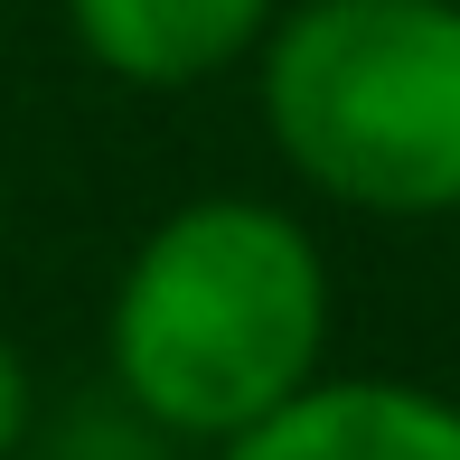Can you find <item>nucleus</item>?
Here are the masks:
<instances>
[{"label": "nucleus", "mask_w": 460, "mask_h": 460, "mask_svg": "<svg viewBox=\"0 0 460 460\" xmlns=\"http://www.w3.org/2000/svg\"><path fill=\"white\" fill-rule=\"evenodd\" d=\"M122 413L170 442H235L329 358V263L273 198H188L132 244L103 310Z\"/></svg>", "instance_id": "1"}, {"label": "nucleus", "mask_w": 460, "mask_h": 460, "mask_svg": "<svg viewBox=\"0 0 460 460\" xmlns=\"http://www.w3.org/2000/svg\"><path fill=\"white\" fill-rule=\"evenodd\" d=\"M254 57L301 188L358 217H460V0H291Z\"/></svg>", "instance_id": "2"}, {"label": "nucleus", "mask_w": 460, "mask_h": 460, "mask_svg": "<svg viewBox=\"0 0 460 460\" xmlns=\"http://www.w3.org/2000/svg\"><path fill=\"white\" fill-rule=\"evenodd\" d=\"M217 460H460V404L404 376H310Z\"/></svg>", "instance_id": "3"}, {"label": "nucleus", "mask_w": 460, "mask_h": 460, "mask_svg": "<svg viewBox=\"0 0 460 460\" xmlns=\"http://www.w3.org/2000/svg\"><path fill=\"white\" fill-rule=\"evenodd\" d=\"M282 0H66L75 48L141 94H179L244 66L273 38Z\"/></svg>", "instance_id": "4"}, {"label": "nucleus", "mask_w": 460, "mask_h": 460, "mask_svg": "<svg viewBox=\"0 0 460 460\" xmlns=\"http://www.w3.org/2000/svg\"><path fill=\"white\" fill-rule=\"evenodd\" d=\"M29 413H38V385H29V358L0 339V460L29 442Z\"/></svg>", "instance_id": "5"}, {"label": "nucleus", "mask_w": 460, "mask_h": 460, "mask_svg": "<svg viewBox=\"0 0 460 460\" xmlns=\"http://www.w3.org/2000/svg\"><path fill=\"white\" fill-rule=\"evenodd\" d=\"M0 235H10V170H0Z\"/></svg>", "instance_id": "6"}]
</instances>
